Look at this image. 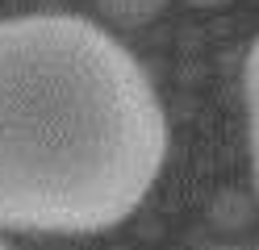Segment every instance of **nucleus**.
Instances as JSON below:
<instances>
[{"instance_id":"obj_1","label":"nucleus","mask_w":259,"mask_h":250,"mask_svg":"<svg viewBox=\"0 0 259 250\" xmlns=\"http://www.w3.org/2000/svg\"><path fill=\"white\" fill-rule=\"evenodd\" d=\"M167 142L147 67L101 21L0 17V229L121 225L155 188Z\"/></svg>"},{"instance_id":"obj_2","label":"nucleus","mask_w":259,"mask_h":250,"mask_svg":"<svg viewBox=\"0 0 259 250\" xmlns=\"http://www.w3.org/2000/svg\"><path fill=\"white\" fill-rule=\"evenodd\" d=\"M242 96H247V142H251V171L259 183V38L247 50V67H242Z\"/></svg>"},{"instance_id":"obj_3","label":"nucleus","mask_w":259,"mask_h":250,"mask_svg":"<svg viewBox=\"0 0 259 250\" xmlns=\"http://www.w3.org/2000/svg\"><path fill=\"white\" fill-rule=\"evenodd\" d=\"M96 9L113 25H147L167 9V0H96Z\"/></svg>"},{"instance_id":"obj_4","label":"nucleus","mask_w":259,"mask_h":250,"mask_svg":"<svg viewBox=\"0 0 259 250\" xmlns=\"http://www.w3.org/2000/svg\"><path fill=\"white\" fill-rule=\"evenodd\" d=\"M188 5H197V9H222V5H230V0H188Z\"/></svg>"},{"instance_id":"obj_5","label":"nucleus","mask_w":259,"mask_h":250,"mask_svg":"<svg viewBox=\"0 0 259 250\" xmlns=\"http://www.w3.org/2000/svg\"><path fill=\"white\" fill-rule=\"evenodd\" d=\"M0 250H13V246H9V242H0Z\"/></svg>"},{"instance_id":"obj_6","label":"nucleus","mask_w":259,"mask_h":250,"mask_svg":"<svg viewBox=\"0 0 259 250\" xmlns=\"http://www.w3.org/2000/svg\"><path fill=\"white\" fill-rule=\"evenodd\" d=\"M213 250H234V246H213Z\"/></svg>"}]
</instances>
